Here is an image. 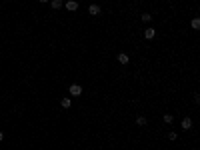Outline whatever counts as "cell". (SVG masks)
Here are the masks:
<instances>
[{
    "instance_id": "cell-1",
    "label": "cell",
    "mask_w": 200,
    "mask_h": 150,
    "mask_svg": "<svg viewBox=\"0 0 200 150\" xmlns=\"http://www.w3.org/2000/svg\"><path fill=\"white\" fill-rule=\"evenodd\" d=\"M68 92H70L72 96H80V94H82V86H80V84H72V86L68 88Z\"/></svg>"
},
{
    "instance_id": "cell-9",
    "label": "cell",
    "mask_w": 200,
    "mask_h": 150,
    "mask_svg": "<svg viewBox=\"0 0 200 150\" xmlns=\"http://www.w3.org/2000/svg\"><path fill=\"white\" fill-rule=\"evenodd\" d=\"M136 124H140V126H146V116H138V118H136Z\"/></svg>"
},
{
    "instance_id": "cell-14",
    "label": "cell",
    "mask_w": 200,
    "mask_h": 150,
    "mask_svg": "<svg viewBox=\"0 0 200 150\" xmlns=\"http://www.w3.org/2000/svg\"><path fill=\"white\" fill-rule=\"evenodd\" d=\"M40 2H42V4H44V2H48V0H40Z\"/></svg>"
},
{
    "instance_id": "cell-6",
    "label": "cell",
    "mask_w": 200,
    "mask_h": 150,
    "mask_svg": "<svg viewBox=\"0 0 200 150\" xmlns=\"http://www.w3.org/2000/svg\"><path fill=\"white\" fill-rule=\"evenodd\" d=\"M144 36H146L148 40H150V38H154V36H156V30H154V28H146V32H144Z\"/></svg>"
},
{
    "instance_id": "cell-13",
    "label": "cell",
    "mask_w": 200,
    "mask_h": 150,
    "mask_svg": "<svg viewBox=\"0 0 200 150\" xmlns=\"http://www.w3.org/2000/svg\"><path fill=\"white\" fill-rule=\"evenodd\" d=\"M2 138H4V134H2V132H0V142H2Z\"/></svg>"
},
{
    "instance_id": "cell-3",
    "label": "cell",
    "mask_w": 200,
    "mask_h": 150,
    "mask_svg": "<svg viewBox=\"0 0 200 150\" xmlns=\"http://www.w3.org/2000/svg\"><path fill=\"white\" fill-rule=\"evenodd\" d=\"M66 10H70V12L78 10V2H76V0H68V2H66Z\"/></svg>"
},
{
    "instance_id": "cell-7",
    "label": "cell",
    "mask_w": 200,
    "mask_h": 150,
    "mask_svg": "<svg viewBox=\"0 0 200 150\" xmlns=\"http://www.w3.org/2000/svg\"><path fill=\"white\" fill-rule=\"evenodd\" d=\"M60 104H62V108H70V104H72V102H70V98H62V100H60Z\"/></svg>"
},
{
    "instance_id": "cell-12",
    "label": "cell",
    "mask_w": 200,
    "mask_h": 150,
    "mask_svg": "<svg viewBox=\"0 0 200 150\" xmlns=\"http://www.w3.org/2000/svg\"><path fill=\"white\" fill-rule=\"evenodd\" d=\"M164 122L170 124V122H172V114H164Z\"/></svg>"
},
{
    "instance_id": "cell-8",
    "label": "cell",
    "mask_w": 200,
    "mask_h": 150,
    "mask_svg": "<svg viewBox=\"0 0 200 150\" xmlns=\"http://www.w3.org/2000/svg\"><path fill=\"white\" fill-rule=\"evenodd\" d=\"M50 4H52V8H54V10H58V8L62 6V0H50Z\"/></svg>"
},
{
    "instance_id": "cell-4",
    "label": "cell",
    "mask_w": 200,
    "mask_h": 150,
    "mask_svg": "<svg viewBox=\"0 0 200 150\" xmlns=\"http://www.w3.org/2000/svg\"><path fill=\"white\" fill-rule=\"evenodd\" d=\"M88 12H90L92 16H98V14H100V6H98V4H90V6H88Z\"/></svg>"
},
{
    "instance_id": "cell-10",
    "label": "cell",
    "mask_w": 200,
    "mask_h": 150,
    "mask_svg": "<svg viewBox=\"0 0 200 150\" xmlns=\"http://www.w3.org/2000/svg\"><path fill=\"white\" fill-rule=\"evenodd\" d=\"M190 26H192L194 30H198V28H200V20H198V18H194V20L190 22Z\"/></svg>"
},
{
    "instance_id": "cell-5",
    "label": "cell",
    "mask_w": 200,
    "mask_h": 150,
    "mask_svg": "<svg viewBox=\"0 0 200 150\" xmlns=\"http://www.w3.org/2000/svg\"><path fill=\"white\" fill-rule=\"evenodd\" d=\"M180 126H182V128H184V130H190V128H192V120H190V118H184V120H182V124H180Z\"/></svg>"
},
{
    "instance_id": "cell-11",
    "label": "cell",
    "mask_w": 200,
    "mask_h": 150,
    "mask_svg": "<svg viewBox=\"0 0 200 150\" xmlns=\"http://www.w3.org/2000/svg\"><path fill=\"white\" fill-rule=\"evenodd\" d=\"M140 18H142V22H150V18H152V16H150L148 12H144V14H142Z\"/></svg>"
},
{
    "instance_id": "cell-2",
    "label": "cell",
    "mask_w": 200,
    "mask_h": 150,
    "mask_svg": "<svg viewBox=\"0 0 200 150\" xmlns=\"http://www.w3.org/2000/svg\"><path fill=\"white\" fill-rule=\"evenodd\" d=\"M116 60H118L120 64H124V66H126V64L130 62V58H128V54H124V52H120L118 56H116Z\"/></svg>"
}]
</instances>
